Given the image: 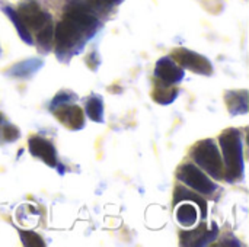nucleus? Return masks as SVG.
Here are the masks:
<instances>
[{"label":"nucleus","instance_id":"f257e3e1","mask_svg":"<svg viewBox=\"0 0 249 247\" xmlns=\"http://www.w3.org/2000/svg\"><path fill=\"white\" fill-rule=\"evenodd\" d=\"M98 28L99 20L93 10L82 1H74L55 29V51L58 58L64 54L76 55L80 52L86 41L98 32Z\"/></svg>","mask_w":249,"mask_h":247},{"label":"nucleus","instance_id":"f3484780","mask_svg":"<svg viewBox=\"0 0 249 247\" xmlns=\"http://www.w3.org/2000/svg\"><path fill=\"white\" fill-rule=\"evenodd\" d=\"M3 12H4V13L9 16V19L12 20L13 26L16 28V31H18V33H19V36H20V39H22L25 44H28V45H32V44H34L32 33H31V31L26 28V25L22 22V19L19 17L18 12H16L15 9L9 7V6H4V7H3Z\"/></svg>","mask_w":249,"mask_h":247},{"label":"nucleus","instance_id":"4468645a","mask_svg":"<svg viewBox=\"0 0 249 247\" xmlns=\"http://www.w3.org/2000/svg\"><path fill=\"white\" fill-rule=\"evenodd\" d=\"M85 114L93 122L102 124L105 121V118H104V99L101 95H92L85 100Z\"/></svg>","mask_w":249,"mask_h":247},{"label":"nucleus","instance_id":"a211bd4d","mask_svg":"<svg viewBox=\"0 0 249 247\" xmlns=\"http://www.w3.org/2000/svg\"><path fill=\"white\" fill-rule=\"evenodd\" d=\"M76 100H77V95H76L74 92L67 90V89H63V90H60V92L53 98V100H51V103H50V111H54V109H57V108H60V106H63V105L73 103V102H76Z\"/></svg>","mask_w":249,"mask_h":247},{"label":"nucleus","instance_id":"6e6552de","mask_svg":"<svg viewBox=\"0 0 249 247\" xmlns=\"http://www.w3.org/2000/svg\"><path fill=\"white\" fill-rule=\"evenodd\" d=\"M155 77L166 84H177L184 80L185 71L184 68L172 58V57H162L156 61L155 66Z\"/></svg>","mask_w":249,"mask_h":247},{"label":"nucleus","instance_id":"39448f33","mask_svg":"<svg viewBox=\"0 0 249 247\" xmlns=\"http://www.w3.org/2000/svg\"><path fill=\"white\" fill-rule=\"evenodd\" d=\"M172 58L182 68H188L193 73H197L200 76H212L213 74L212 61L207 57H204L196 51H191L187 48H177L172 51Z\"/></svg>","mask_w":249,"mask_h":247},{"label":"nucleus","instance_id":"f8f14e48","mask_svg":"<svg viewBox=\"0 0 249 247\" xmlns=\"http://www.w3.org/2000/svg\"><path fill=\"white\" fill-rule=\"evenodd\" d=\"M42 64L44 63L39 58H28V60H23V61L12 66L6 71V74L10 77H16V79H29L42 67Z\"/></svg>","mask_w":249,"mask_h":247},{"label":"nucleus","instance_id":"7ed1b4c3","mask_svg":"<svg viewBox=\"0 0 249 247\" xmlns=\"http://www.w3.org/2000/svg\"><path fill=\"white\" fill-rule=\"evenodd\" d=\"M191 157L194 163L204 173L214 178L216 181L223 179L225 165H223L220 148L213 138H206L203 141H198L193 148Z\"/></svg>","mask_w":249,"mask_h":247},{"label":"nucleus","instance_id":"9d476101","mask_svg":"<svg viewBox=\"0 0 249 247\" xmlns=\"http://www.w3.org/2000/svg\"><path fill=\"white\" fill-rule=\"evenodd\" d=\"M53 112L55 114L57 119L70 130L77 131L85 127V112H82V109L77 105H63L54 109Z\"/></svg>","mask_w":249,"mask_h":247},{"label":"nucleus","instance_id":"9b49d317","mask_svg":"<svg viewBox=\"0 0 249 247\" xmlns=\"http://www.w3.org/2000/svg\"><path fill=\"white\" fill-rule=\"evenodd\" d=\"M225 99L232 115H245L248 112V90H229L226 92Z\"/></svg>","mask_w":249,"mask_h":247},{"label":"nucleus","instance_id":"1a4fd4ad","mask_svg":"<svg viewBox=\"0 0 249 247\" xmlns=\"http://www.w3.org/2000/svg\"><path fill=\"white\" fill-rule=\"evenodd\" d=\"M28 148L29 153L42 160L47 166L50 167H57V151L55 147L53 146V143H50L48 140L42 138V137H32L28 143Z\"/></svg>","mask_w":249,"mask_h":247},{"label":"nucleus","instance_id":"20e7f679","mask_svg":"<svg viewBox=\"0 0 249 247\" xmlns=\"http://www.w3.org/2000/svg\"><path fill=\"white\" fill-rule=\"evenodd\" d=\"M177 178L185 186H188L190 189H193L201 195H212L217 189V185L209 178V175L204 173L200 167H197L193 163L182 165L178 169Z\"/></svg>","mask_w":249,"mask_h":247},{"label":"nucleus","instance_id":"6ab92c4d","mask_svg":"<svg viewBox=\"0 0 249 247\" xmlns=\"http://www.w3.org/2000/svg\"><path fill=\"white\" fill-rule=\"evenodd\" d=\"M19 231V236H20V240H22V245L23 246L29 247H42L45 246V242L42 240V237L31 230H18Z\"/></svg>","mask_w":249,"mask_h":247},{"label":"nucleus","instance_id":"dca6fc26","mask_svg":"<svg viewBox=\"0 0 249 247\" xmlns=\"http://www.w3.org/2000/svg\"><path fill=\"white\" fill-rule=\"evenodd\" d=\"M178 93H179V90L177 87H174L172 84H166V83H162L158 80L156 86H155L153 99H155V102H158L160 105H168L177 99Z\"/></svg>","mask_w":249,"mask_h":247},{"label":"nucleus","instance_id":"2eb2a0df","mask_svg":"<svg viewBox=\"0 0 249 247\" xmlns=\"http://www.w3.org/2000/svg\"><path fill=\"white\" fill-rule=\"evenodd\" d=\"M175 215H177V221L185 227V229H190L193 227L196 223H197V218H198V210L196 207L194 202H185L182 205H177V211H175Z\"/></svg>","mask_w":249,"mask_h":247},{"label":"nucleus","instance_id":"ddd939ff","mask_svg":"<svg viewBox=\"0 0 249 247\" xmlns=\"http://www.w3.org/2000/svg\"><path fill=\"white\" fill-rule=\"evenodd\" d=\"M191 201L194 202L197 207H198V211L201 214V218L204 220L207 217V213H209V207H207V201L203 199V197L200 194H194L182 186H178L175 189V197H174V204H177L178 201Z\"/></svg>","mask_w":249,"mask_h":247},{"label":"nucleus","instance_id":"423d86ee","mask_svg":"<svg viewBox=\"0 0 249 247\" xmlns=\"http://www.w3.org/2000/svg\"><path fill=\"white\" fill-rule=\"evenodd\" d=\"M19 17L22 19V22L26 25L28 29L32 31H42L44 28H47L48 25H53L51 16L50 13H47L45 10L41 9V6H38L35 1H26L23 3L19 10H16Z\"/></svg>","mask_w":249,"mask_h":247},{"label":"nucleus","instance_id":"f03ea898","mask_svg":"<svg viewBox=\"0 0 249 247\" xmlns=\"http://www.w3.org/2000/svg\"><path fill=\"white\" fill-rule=\"evenodd\" d=\"M220 153L225 165L223 179L233 183L244 179L245 175V159H244V143L242 134L236 128H229L219 137Z\"/></svg>","mask_w":249,"mask_h":247},{"label":"nucleus","instance_id":"0eeeda50","mask_svg":"<svg viewBox=\"0 0 249 247\" xmlns=\"http://www.w3.org/2000/svg\"><path fill=\"white\" fill-rule=\"evenodd\" d=\"M217 236H219L217 224H213L210 229H207L206 224H201L197 229L181 231V245L193 247L209 246L217 239Z\"/></svg>","mask_w":249,"mask_h":247}]
</instances>
